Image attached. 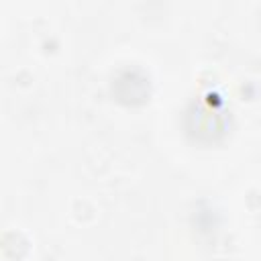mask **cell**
<instances>
[]
</instances>
